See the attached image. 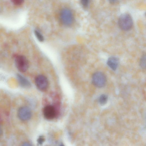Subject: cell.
Segmentation results:
<instances>
[{
  "label": "cell",
  "mask_w": 146,
  "mask_h": 146,
  "mask_svg": "<svg viewBox=\"0 0 146 146\" xmlns=\"http://www.w3.org/2000/svg\"><path fill=\"white\" fill-rule=\"evenodd\" d=\"M118 23L121 30L124 31L129 30L131 28L133 25L132 18L128 13L122 14L119 18Z\"/></svg>",
  "instance_id": "1"
},
{
  "label": "cell",
  "mask_w": 146,
  "mask_h": 146,
  "mask_svg": "<svg viewBox=\"0 0 146 146\" xmlns=\"http://www.w3.org/2000/svg\"><path fill=\"white\" fill-rule=\"evenodd\" d=\"M106 78L104 73L100 72H97L93 75L92 82L96 87L101 88L104 87L106 82Z\"/></svg>",
  "instance_id": "2"
},
{
  "label": "cell",
  "mask_w": 146,
  "mask_h": 146,
  "mask_svg": "<svg viewBox=\"0 0 146 146\" xmlns=\"http://www.w3.org/2000/svg\"><path fill=\"white\" fill-rule=\"evenodd\" d=\"M60 20L62 23L66 26H69L73 23V17L71 11L67 8H64L60 11Z\"/></svg>",
  "instance_id": "3"
},
{
  "label": "cell",
  "mask_w": 146,
  "mask_h": 146,
  "mask_svg": "<svg viewBox=\"0 0 146 146\" xmlns=\"http://www.w3.org/2000/svg\"><path fill=\"white\" fill-rule=\"evenodd\" d=\"M16 66L18 70L21 72H25L28 69L29 63L25 56L22 55L16 56L15 60Z\"/></svg>",
  "instance_id": "4"
},
{
  "label": "cell",
  "mask_w": 146,
  "mask_h": 146,
  "mask_svg": "<svg viewBox=\"0 0 146 146\" xmlns=\"http://www.w3.org/2000/svg\"><path fill=\"white\" fill-rule=\"evenodd\" d=\"M35 82L38 89L41 91L46 90L48 86V81L47 78L42 75H39L35 78Z\"/></svg>",
  "instance_id": "5"
},
{
  "label": "cell",
  "mask_w": 146,
  "mask_h": 146,
  "mask_svg": "<svg viewBox=\"0 0 146 146\" xmlns=\"http://www.w3.org/2000/svg\"><path fill=\"white\" fill-rule=\"evenodd\" d=\"M18 116L19 119L23 121L30 119L32 116V112L29 108L24 106L20 107L18 110Z\"/></svg>",
  "instance_id": "6"
},
{
  "label": "cell",
  "mask_w": 146,
  "mask_h": 146,
  "mask_svg": "<svg viewBox=\"0 0 146 146\" xmlns=\"http://www.w3.org/2000/svg\"><path fill=\"white\" fill-rule=\"evenodd\" d=\"M43 113L45 118L48 120L54 119L56 115L55 109L51 105H48L45 106L43 109Z\"/></svg>",
  "instance_id": "7"
},
{
  "label": "cell",
  "mask_w": 146,
  "mask_h": 146,
  "mask_svg": "<svg viewBox=\"0 0 146 146\" xmlns=\"http://www.w3.org/2000/svg\"><path fill=\"white\" fill-rule=\"evenodd\" d=\"M17 78L18 83L21 87L24 88H29L31 86L29 81L22 75L18 74Z\"/></svg>",
  "instance_id": "8"
},
{
  "label": "cell",
  "mask_w": 146,
  "mask_h": 146,
  "mask_svg": "<svg viewBox=\"0 0 146 146\" xmlns=\"http://www.w3.org/2000/svg\"><path fill=\"white\" fill-rule=\"evenodd\" d=\"M108 66L113 70L117 68L119 64V59L117 58L114 56L109 57L107 61Z\"/></svg>",
  "instance_id": "9"
},
{
  "label": "cell",
  "mask_w": 146,
  "mask_h": 146,
  "mask_svg": "<svg viewBox=\"0 0 146 146\" xmlns=\"http://www.w3.org/2000/svg\"><path fill=\"white\" fill-rule=\"evenodd\" d=\"M108 100V96L105 94H103L100 96L98 99L99 104L102 105L105 104Z\"/></svg>",
  "instance_id": "10"
},
{
  "label": "cell",
  "mask_w": 146,
  "mask_h": 146,
  "mask_svg": "<svg viewBox=\"0 0 146 146\" xmlns=\"http://www.w3.org/2000/svg\"><path fill=\"white\" fill-rule=\"evenodd\" d=\"M35 35L37 39L40 42H42L44 40V38L42 34L38 31L36 30L34 31Z\"/></svg>",
  "instance_id": "11"
},
{
  "label": "cell",
  "mask_w": 146,
  "mask_h": 146,
  "mask_svg": "<svg viewBox=\"0 0 146 146\" xmlns=\"http://www.w3.org/2000/svg\"><path fill=\"white\" fill-rule=\"evenodd\" d=\"M140 65L141 67L145 69L146 68V55L143 54L142 56L140 61Z\"/></svg>",
  "instance_id": "12"
},
{
  "label": "cell",
  "mask_w": 146,
  "mask_h": 146,
  "mask_svg": "<svg viewBox=\"0 0 146 146\" xmlns=\"http://www.w3.org/2000/svg\"><path fill=\"white\" fill-rule=\"evenodd\" d=\"M89 0H81V4L82 6L85 8H87L89 5Z\"/></svg>",
  "instance_id": "13"
},
{
  "label": "cell",
  "mask_w": 146,
  "mask_h": 146,
  "mask_svg": "<svg viewBox=\"0 0 146 146\" xmlns=\"http://www.w3.org/2000/svg\"><path fill=\"white\" fill-rule=\"evenodd\" d=\"M12 2L15 5H20L23 2L24 0H11Z\"/></svg>",
  "instance_id": "14"
},
{
  "label": "cell",
  "mask_w": 146,
  "mask_h": 146,
  "mask_svg": "<svg viewBox=\"0 0 146 146\" xmlns=\"http://www.w3.org/2000/svg\"><path fill=\"white\" fill-rule=\"evenodd\" d=\"M45 139L42 136H40L37 139L38 143L40 145L42 144L44 141Z\"/></svg>",
  "instance_id": "15"
},
{
  "label": "cell",
  "mask_w": 146,
  "mask_h": 146,
  "mask_svg": "<svg viewBox=\"0 0 146 146\" xmlns=\"http://www.w3.org/2000/svg\"><path fill=\"white\" fill-rule=\"evenodd\" d=\"M118 0H108L109 2L111 4H114L117 2Z\"/></svg>",
  "instance_id": "16"
},
{
  "label": "cell",
  "mask_w": 146,
  "mask_h": 146,
  "mask_svg": "<svg viewBox=\"0 0 146 146\" xmlns=\"http://www.w3.org/2000/svg\"><path fill=\"white\" fill-rule=\"evenodd\" d=\"M22 146H31V143L28 142H25L23 143L22 145Z\"/></svg>",
  "instance_id": "17"
},
{
  "label": "cell",
  "mask_w": 146,
  "mask_h": 146,
  "mask_svg": "<svg viewBox=\"0 0 146 146\" xmlns=\"http://www.w3.org/2000/svg\"><path fill=\"white\" fill-rule=\"evenodd\" d=\"M2 130L1 126L0 125V136L2 134Z\"/></svg>",
  "instance_id": "18"
},
{
  "label": "cell",
  "mask_w": 146,
  "mask_h": 146,
  "mask_svg": "<svg viewBox=\"0 0 146 146\" xmlns=\"http://www.w3.org/2000/svg\"><path fill=\"white\" fill-rule=\"evenodd\" d=\"M1 9H0V13H1Z\"/></svg>",
  "instance_id": "19"
}]
</instances>
